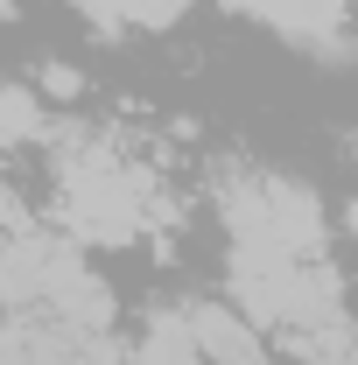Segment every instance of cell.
Returning a JSON list of instances; mask_svg holds the SVG:
<instances>
[{"mask_svg": "<svg viewBox=\"0 0 358 365\" xmlns=\"http://www.w3.org/2000/svg\"><path fill=\"white\" fill-rule=\"evenodd\" d=\"M211 211L225 225V246H260V253H288V260H323V197L302 176L281 169H253V162H218L211 176Z\"/></svg>", "mask_w": 358, "mask_h": 365, "instance_id": "1", "label": "cell"}, {"mask_svg": "<svg viewBox=\"0 0 358 365\" xmlns=\"http://www.w3.org/2000/svg\"><path fill=\"white\" fill-rule=\"evenodd\" d=\"M190 330L204 365H267V330L246 317L232 295H197L190 302Z\"/></svg>", "mask_w": 358, "mask_h": 365, "instance_id": "2", "label": "cell"}, {"mask_svg": "<svg viewBox=\"0 0 358 365\" xmlns=\"http://www.w3.org/2000/svg\"><path fill=\"white\" fill-rule=\"evenodd\" d=\"M127 365H204L197 330H190V302H162V309H148L134 351H127Z\"/></svg>", "mask_w": 358, "mask_h": 365, "instance_id": "3", "label": "cell"}, {"mask_svg": "<svg viewBox=\"0 0 358 365\" xmlns=\"http://www.w3.org/2000/svg\"><path fill=\"white\" fill-rule=\"evenodd\" d=\"M78 7H85V21H98L106 36H120V29H176L197 0H78Z\"/></svg>", "mask_w": 358, "mask_h": 365, "instance_id": "4", "label": "cell"}, {"mask_svg": "<svg viewBox=\"0 0 358 365\" xmlns=\"http://www.w3.org/2000/svg\"><path fill=\"white\" fill-rule=\"evenodd\" d=\"M36 134H43V98H36V85H7L0 78V148L36 140Z\"/></svg>", "mask_w": 358, "mask_h": 365, "instance_id": "5", "label": "cell"}, {"mask_svg": "<svg viewBox=\"0 0 358 365\" xmlns=\"http://www.w3.org/2000/svg\"><path fill=\"white\" fill-rule=\"evenodd\" d=\"M36 98H56V106H71V98H85V78H78L63 56H49V63H36Z\"/></svg>", "mask_w": 358, "mask_h": 365, "instance_id": "6", "label": "cell"}, {"mask_svg": "<svg viewBox=\"0 0 358 365\" xmlns=\"http://www.w3.org/2000/svg\"><path fill=\"white\" fill-rule=\"evenodd\" d=\"M344 232H352V246H358V197L344 204Z\"/></svg>", "mask_w": 358, "mask_h": 365, "instance_id": "7", "label": "cell"}, {"mask_svg": "<svg viewBox=\"0 0 358 365\" xmlns=\"http://www.w3.org/2000/svg\"><path fill=\"white\" fill-rule=\"evenodd\" d=\"M14 14H21V0H0V21H14Z\"/></svg>", "mask_w": 358, "mask_h": 365, "instance_id": "8", "label": "cell"}]
</instances>
